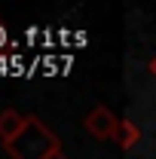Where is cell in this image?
Here are the masks:
<instances>
[{
	"instance_id": "1",
	"label": "cell",
	"mask_w": 156,
	"mask_h": 159,
	"mask_svg": "<svg viewBox=\"0 0 156 159\" xmlns=\"http://www.w3.org/2000/svg\"><path fill=\"white\" fill-rule=\"evenodd\" d=\"M9 159H52V156H61V141L58 135L43 122L40 116H28L25 129H21L9 144H3Z\"/></svg>"
},
{
	"instance_id": "2",
	"label": "cell",
	"mask_w": 156,
	"mask_h": 159,
	"mask_svg": "<svg viewBox=\"0 0 156 159\" xmlns=\"http://www.w3.org/2000/svg\"><path fill=\"white\" fill-rule=\"evenodd\" d=\"M83 125H86V132L98 141H113L117 138V129H119V119L113 116V110L110 107H104V104H98L92 107L86 119H83Z\"/></svg>"
},
{
	"instance_id": "3",
	"label": "cell",
	"mask_w": 156,
	"mask_h": 159,
	"mask_svg": "<svg viewBox=\"0 0 156 159\" xmlns=\"http://www.w3.org/2000/svg\"><path fill=\"white\" fill-rule=\"evenodd\" d=\"M25 122H28V116H21L19 110H12V107H9V110H3V113H0V141H3V144H9V141L25 129Z\"/></svg>"
},
{
	"instance_id": "4",
	"label": "cell",
	"mask_w": 156,
	"mask_h": 159,
	"mask_svg": "<svg viewBox=\"0 0 156 159\" xmlns=\"http://www.w3.org/2000/svg\"><path fill=\"white\" fill-rule=\"evenodd\" d=\"M117 147L119 150H132L138 141H141V129H138L132 119H119V129H117Z\"/></svg>"
},
{
	"instance_id": "5",
	"label": "cell",
	"mask_w": 156,
	"mask_h": 159,
	"mask_svg": "<svg viewBox=\"0 0 156 159\" xmlns=\"http://www.w3.org/2000/svg\"><path fill=\"white\" fill-rule=\"evenodd\" d=\"M150 74H153V77H156V55H153V58H150Z\"/></svg>"
},
{
	"instance_id": "6",
	"label": "cell",
	"mask_w": 156,
	"mask_h": 159,
	"mask_svg": "<svg viewBox=\"0 0 156 159\" xmlns=\"http://www.w3.org/2000/svg\"><path fill=\"white\" fill-rule=\"evenodd\" d=\"M52 159H64V156H52Z\"/></svg>"
}]
</instances>
